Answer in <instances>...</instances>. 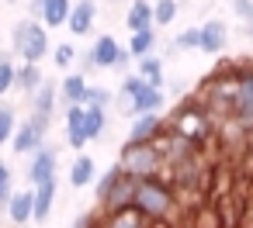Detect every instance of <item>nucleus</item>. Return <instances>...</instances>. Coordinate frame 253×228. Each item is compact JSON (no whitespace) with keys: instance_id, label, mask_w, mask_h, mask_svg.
Masks as SVG:
<instances>
[{"instance_id":"f257e3e1","label":"nucleus","mask_w":253,"mask_h":228,"mask_svg":"<svg viewBox=\"0 0 253 228\" xmlns=\"http://www.w3.org/2000/svg\"><path fill=\"white\" fill-rule=\"evenodd\" d=\"M135 211H142L149 221H173L177 211H180V197L170 183V176L156 173V176H146L135 183Z\"/></svg>"},{"instance_id":"f03ea898","label":"nucleus","mask_w":253,"mask_h":228,"mask_svg":"<svg viewBox=\"0 0 253 228\" xmlns=\"http://www.w3.org/2000/svg\"><path fill=\"white\" fill-rule=\"evenodd\" d=\"M115 100H122L125 111H128L132 118H142V114H156V111H163V90L149 87V83H146L142 76H135V73L122 76V87H118Z\"/></svg>"},{"instance_id":"7ed1b4c3","label":"nucleus","mask_w":253,"mask_h":228,"mask_svg":"<svg viewBox=\"0 0 253 228\" xmlns=\"http://www.w3.org/2000/svg\"><path fill=\"white\" fill-rule=\"evenodd\" d=\"M11 49H14V56L21 63H35L39 66L49 56V28L42 21H35V18L18 21L14 32H11Z\"/></svg>"},{"instance_id":"20e7f679","label":"nucleus","mask_w":253,"mask_h":228,"mask_svg":"<svg viewBox=\"0 0 253 228\" xmlns=\"http://www.w3.org/2000/svg\"><path fill=\"white\" fill-rule=\"evenodd\" d=\"M229 125L243 138L253 135V59H239V80H236V97H232Z\"/></svg>"},{"instance_id":"39448f33","label":"nucleus","mask_w":253,"mask_h":228,"mask_svg":"<svg viewBox=\"0 0 253 228\" xmlns=\"http://www.w3.org/2000/svg\"><path fill=\"white\" fill-rule=\"evenodd\" d=\"M118 166H122L128 176H135V180H146V176H156V173L167 169V166H163V156H160V149H156V142H153V145H132V142H125V145H122V156H118Z\"/></svg>"},{"instance_id":"423d86ee","label":"nucleus","mask_w":253,"mask_h":228,"mask_svg":"<svg viewBox=\"0 0 253 228\" xmlns=\"http://www.w3.org/2000/svg\"><path fill=\"white\" fill-rule=\"evenodd\" d=\"M45 135H49V121L39 118H25L11 138V152L14 156H35L39 149H45Z\"/></svg>"},{"instance_id":"0eeeda50","label":"nucleus","mask_w":253,"mask_h":228,"mask_svg":"<svg viewBox=\"0 0 253 228\" xmlns=\"http://www.w3.org/2000/svg\"><path fill=\"white\" fill-rule=\"evenodd\" d=\"M163 131H167L163 114H142V118H132V128H128L125 142H132V145H153V142L163 138Z\"/></svg>"},{"instance_id":"6e6552de","label":"nucleus","mask_w":253,"mask_h":228,"mask_svg":"<svg viewBox=\"0 0 253 228\" xmlns=\"http://www.w3.org/2000/svg\"><path fill=\"white\" fill-rule=\"evenodd\" d=\"M135 183H139V180L125 173V176L115 183V190H111V194H108V197L97 204V207H101V214L108 218V214H118V211H128V207H135Z\"/></svg>"},{"instance_id":"1a4fd4ad","label":"nucleus","mask_w":253,"mask_h":228,"mask_svg":"<svg viewBox=\"0 0 253 228\" xmlns=\"http://www.w3.org/2000/svg\"><path fill=\"white\" fill-rule=\"evenodd\" d=\"M56 166H59V152H56L52 145L39 149V152L32 156V166H28V183H32V190L42 187V183H49V180H56Z\"/></svg>"},{"instance_id":"9d476101","label":"nucleus","mask_w":253,"mask_h":228,"mask_svg":"<svg viewBox=\"0 0 253 228\" xmlns=\"http://www.w3.org/2000/svg\"><path fill=\"white\" fill-rule=\"evenodd\" d=\"M94 21H97V4L94 0H80V4H73V11H70L66 28H70V35L84 38V35L94 32Z\"/></svg>"},{"instance_id":"9b49d317","label":"nucleus","mask_w":253,"mask_h":228,"mask_svg":"<svg viewBox=\"0 0 253 228\" xmlns=\"http://www.w3.org/2000/svg\"><path fill=\"white\" fill-rule=\"evenodd\" d=\"M56 100H59V83H42L39 87V94L28 100L32 104V118H39V121H49L52 125V114H56Z\"/></svg>"},{"instance_id":"f8f14e48","label":"nucleus","mask_w":253,"mask_h":228,"mask_svg":"<svg viewBox=\"0 0 253 228\" xmlns=\"http://www.w3.org/2000/svg\"><path fill=\"white\" fill-rule=\"evenodd\" d=\"M7 218L11 225L25 228L28 221H35V190H18L11 200H7Z\"/></svg>"},{"instance_id":"ddd939ff","label":"nucleus","mask_w":253,"mask_h":228,"mask_svg":"<svg viewBox=\"0 0 253 228\" xmlns=\"http://www.w3.org/2000/svg\"><path fill=\"white\" fill-rule=\"evenodd\" d=\"M225 45H229V28H225V21H218V18L205 21V25H201V52L218 56Z\"/></svg>"},{"instance_id":"4468645a","label":"nucleus","mask_w":253,"mask_h":228,"mask_svg":"<svg viewBox=\"0 0 253 228\" xmlns=\"http://www.w3.org/2000/svg\"><path fill=\"white\" fill-rule=\"evenodd\" d=\"M118 52H122V45H118V38H115V35H97V38H94V45H90V59H94V66H97V69H115Z\"/></svg>"},{"instance_id":"2eb2a0df","label":"nucleus","mask_w":253,"mask_h":228,"mask_svg":"<svg viewBox=\"0 0 253 228\" xmlns=\"http://www.w3.org/2000/svg\"><path fill=\"white\" fill-rule=\"evenodd\" d=\"M87 90H90L87 76L70 73V76L59 83V100H66V107H87Z\"/></svg>"},{"instance_id":"dca6fc26","label":"nucleus","mask_w":253,"mask_h":228,"mask_svg":"<svg viewBox=\"0 0 253 228\" xmlns=\"http://www.w3.org/2000/svg\"><path fill=\"white\" fill-rule=\"evenodd\" d=\"M45 83V73H42V66H35V63H21L18 66V73H14V90H21L28 100L39 94V87Z\"/></svg>"},{"instance_id":"f3484780","label":"nucleus","mask_w":253,"mask_h":228,"mask_svg":"<svg viewBox=\"0 0 253 228\" xmlns=\"http://www.w3.org/2000/svg\"><path fill=\"white\" fill-rule=\"evenodd\" d=\"M125 28H128L132 35L153 28V4H149V0H132V4H128V11H125Z\"/></svg>"},{"instance_id":"a211bd4d","label":"nucleus","mask_w":253,"mask_h":228,"mask_svg":"<svg viewBox=\"0 0 253 228\" xmlns=\"http://www.w3.org/2000/svg\"><path fill=\"white\" fill-rule=\"evenodd\" d=\"M84 121H87V107H66V145L70 149H84L87 145Z\"/></svg>"},{"instance_id":"6ab92c4d","label":"nucleus","mask_w":253,"mask_h":228,"mask_svg":"<svg viewBox=\"0 0 253 228\" xmlns=\"http://www.w3.org/2000/svg\"><path fill=\"white\" fill-rule=\"evenodd\" d=\"M104 228H160V225H156V221H149L142 211L128 207V211L108 214V218H104Z\"/></svg>"},{"instance_id":"aec40b11","label":"nucleus","mask_w":253,"mask_h":228,"mask_svg":"<svg viewBox=\"0 0 253 228\" xmlns=\"http://www.w3.org/2000/svg\"><path fill=\"white\" fill-rule=\"evenodd\" d=\"M70 11H73V0H45V7H42V25L45 28H63L70 21Z\"/></svg>"},{"instance_id":"412c9836","label":"nucleus","mask_w":253,"mask_h":228,"mask_svg":"<svg viewBox=\"0 0 253 228\" xmlns=\"http://www.w3.org/2000/svg\"><path fill=\"white\" fill-rule=\"evenodd\" d=\"M135 76H142L149 87L163 90V59H160V56H142V59H135Z\"/></svg>"},{"instance_id":"4be33fe9","label":"nucleus","mask_w":253,"mask_h":228,"mask_svg":"<svg viewBox=\"0 0 253 228\" xmlns=\"http://www.w3.org/2000/svg\"><path fill=\"white\" fill-rule=\"evenodd\" d=\"M94 173H97V166H94V159L90 156H77L73 159V166H70V187H87V183H94Z\"/></svg>"},{"instance_id":"5701e85b","label":"nucleus","mask_w":253,"mask_h":228,"mask_svg":"<svg viewBox=\"0 0 253 228\" xmlns=\"http://www.w3.org/2000/svg\"><path fill=\"white\" fill-rule=\"evenodd\" d=\"M56 190H59V180H49L42 187H35V221H45L52 214V200H56Z\"/></svg>"},{"instance_id":"b1692460","label":"nucleus","mask_w":253,"mask_h":228,"mask_svg":"<svg viewBox=\"0 0 253 228\" xmlns=\"http://www.w3.org/2000/svg\"><path fill=\"white\" fill-rule=\"evenodd\" d=\"M122 176H125V169H122L118 163H115V166H108V173H101V176H97V183H94V197H97V204L115 190V183H118Z\"/></svg>"},{"instance_id":"393cba45","label":"nucleus","mask_w":253,"mask_h":228,"mask_svg":"<svg viewBox=\"0 0 253 228\" xmlns=\"http://www.w3.org/2000/svg\"><path fill=\"white\" fill-rule=\"evenodd\" d=\"M177 11H180L177 0H153V28H156V25H160V28L173 25V21H177Z\"/></svg>"},{"instance_id":"a878e982","label":"nucleus","mask_w":253,"mask_h":228,"mask_svg":"<svg viewBox=\"0 0 253 228\" xmlns=\"http://www.w3.org/2000/svg\"><path fill=\"white\" fill-rule=\"evenodd\" d=\"M14 131H18V111L0 100V145H11Z\"/></svg>"},{"instance_id":"bb28decb","label":"nucleus","mask_w":253,"mask_h":228,"mask_svg":"<svg viewBox=\"0 0 253 228\" xmlns=\"http://www.w3.org/2000/svg\"><path fill=\"white\" fill-rule=\"evenodd\" d=\"M153 49H156V32H153V28H149V32H139V35L128 38V52H132V59L153 56Z\"/></svg>"},{"instance_id":"cd10ccee","label":"nucleus","mask_w":253,"mask_h":228,"mask_svg":"<svg viewBox=\"0 0 253 228\" xmlns=\"http://www.w3.org/2000/svg\"><path fill=\"white\" fill-rule=\"evenodd\" d=\"M108 125V111H97V107H87V121H84V131H87V142L97 138Z\"/></svg>"},{"instance_id":"c85d7f7f","label":"nucleus","mask_w":253,"mask_h":228,"mask_svg":"<svg viewBox=\"0 0 253 228\" xmlns=\"http://www.w3.org/2000/svg\"><path fill=\"white\" fill-rule=\"evenodd\" d=\"M14 73H18L14 59L7 52H0V97H4L7 90H14Z\"/></svg>"},{"instance_id":"c756f323","label":"nucleus","mask_w":253,"mask_h":228,"mask_svg":"<svg viewBox=\"0 0 253 228\" xmlns=\"http://www.w3.org/2000/svg\"><path fill=\"white\" fill-rule=\"evenodd\" d=\"M14 197V173H11V166L0 159V207L7 211V200Z\"/></svg>"},{"instance_id":"7c9ffc66","label":"nucleus","mask_w":253,"mask_h":228,"mask_svg":"<svg viewBox=\"0 0 253 228\" xmlns=\"http://www.w3.org/2000/svg\"><path fill=\"white\" fill-rule=\"evenodd\" d=\"M77 59H80V56H77V49H73L70 42H59V45L52 49V63H56L59 69H70Z\"/></svg>"},{"instance_id":"2f4dec72","label":"nucleus","mask_w":253,"mask_h":228,"mask_svg":"<svg viewBox=\"0 0 253 228\" xmlns=\"http://www.w3.org/2000/svg\"><path fill=\"white\" fill-rule=\"evenodd\" d=\"M115 104V94L104 90V87H90L87 90V107H97V111H108Z\"/></svg>"},{"instance_id":"473e14b6","label":"nucleus","mask_w":253,"mask_h":228,"mask_svg":"<svg viewBox=\"0 0 253 228\" xmlns=\"http://www.w3.org/2000/svg\"><path fill=\"white\" fill-rule=\"evenodd\" d=\"M173 49H201V28H184L173 38Z\"/></svg>"},{"instance_id":"72a5a7b5","label":"nucleus","mask_w":253,"mask_h":228,"mask_svg":"<svg viewBox=\"0 0 253 228\" xmlns=\"http://www.w3.org/2000/svg\"><path fill=\"white\" fill-rule=\"evenodd\" d=\"M232 14L253 25V0H232Z\"/></svg>"},{"instance_id":"f704fd0d","label":"nucleus","mask_w":253,"mask_h":228,"mask_svg":"<svg viewBox=\"0 0 253 228\" xmlns=\"http://www.w3.org/2000/svg\"><path fill=\"white\" fill-rule=\"evenodd\" d=\"M128 66H132V52H128V49H122V52H118V63H115V73L128 76Z\"/></svg>"},{"instance_id":"c9c22d12","label":"nucleus","mask_w":253,"mask_h":228,"mask_svg":"<svg viewBox=\"0 0 253 228\" xmlns=\"http://www.w3.org/2000/svg\"><path fill=\"white\" fill-rule=\"evenodd\" d=\"M246 176H253V135H246V159H243Z\"/></svg>"},{"instance_id":"e433bc0d","label":"nucleus","mask_w":253,"mask_h":228,"mask_svg":"<svg viewBox=\"0 0 253 228\" xmlns=\"http://www.w3.org/2000/svg\"><path fill=\"white\" fill-rule=\"evenodd\" d=\"M97 66H94V59H90V52H84L80 56V76H87V73H94Z\"/></svg>"},{"instance_id":"4c0bfd02","label":"nucleus","mask_w":253,"mask_h":228,"mask_svg":"<svg viewBox=\"0 0 253 228\" xmlns=\"http://www.w3.org/2000/svg\"><path fill=\"white\" fill-rule=\"evenodd\" d=\"M42 7H45V0H32V4H28V11H32V18H35V21L42 18Z\"/></svg>"},{"instance_id":"58836bf2","label":"nucleus","mask_w":253,"mask_h":228,"mask_svg":"<svg viewBox=\"0 0 253 228\" xmlns=\"http://www.w3.org/2000/svg\"><path fill=\"white\" fill-rule=\"evenodd\" d=\"M250 28H253V25H250ZM250 35H253V32H250Z\"/></svg>"},{"instance_id":"ea45409f","label":"nucleus","mask_w":253,"mask_h":228,"mask_svg":"<svg viewBox=\"0 0 253 228\" xmlns=\"http://www.w3.org/2000/svg\"><path fill=\"white\" fill-rule=\"evenodd\" d=\"M101 228H104V225H101Z\"/></svg>"}]
</instances>
